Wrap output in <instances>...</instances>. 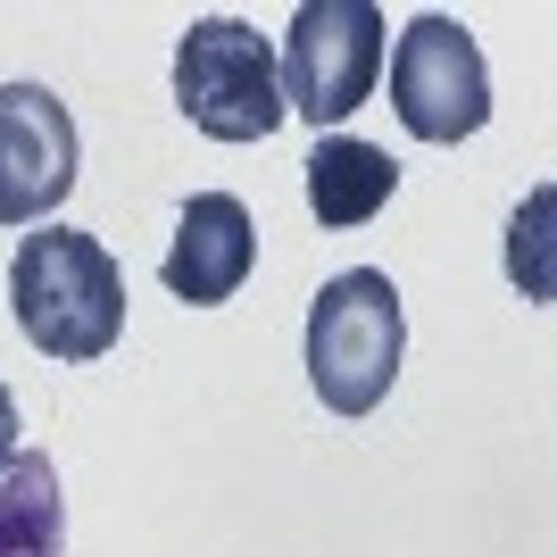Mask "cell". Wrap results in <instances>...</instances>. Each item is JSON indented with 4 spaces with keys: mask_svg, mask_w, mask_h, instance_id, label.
I'll return each mask as SVG.
<instances>
[{
    "mask_svg": "<svg viewBox=\"0 0 557 557\" xmlns=\"http://www.w3.org/2000/svg\"><path fill=\"white\" fill-rule=\"evenodd\" d=\"M9 308H17V333L42 358L92 367L125 333V267L100 250L92 233L42 225V233H25L17 258H9Z\"/></svg>",
    "mask_w": 557,
    "mask_h": 557,
    "instance_id": "obj_1",
    "label": "cell"
},
{
    "mask_svg": "<svg viewBox=\"0 0 557 557\" xmlns=\"http://www.w3.org/2000/svg\"><path fill=\"white\" fill-rule=\"evenodd\" d=\"M399 349H408V317H399L392 275L349 267L317 292L308 308V383L333 417H367L399 383Z\"/></svg>",
    "mask_w": 557,
    "mask_h": 557,
    "instance_id": "obj_2",
    "label": "cell"
},
{
    "mask_svg": "<svg viewBox=\"0 0 557 557\" xmlns=\"http://www.w3.org/2000/svg\"><path fill=\"white\" fill-rule=\"evenodd\" d=\"M175 109L209 141H267L292 116L267 34L242 17H191V34L175 42Z\"/></svg>",
    "mask_w": 557,
    "mask_h": 557,
    "instance_id": "obj_3",
    "label": "cell"
},
{
    "mask_svg": "<svg viewBox=\"0 0 557 557\" xmlns=\"http://www.w3.org/2000/svg\"><path fill=\"white\" fill-rule=\"evenodd\" d=\"M275 75L283 109H300L308 125H342L349 109H367L374 75H383V9L374 0H308L275 50Z\"/></svg>",
    "mask_w": 557,
    "mask_h": 557,
    "instance_id": "obj_4",
    "label": "cell"
},
{
    "mask_svg": "<svg viewBox=\"0 0 557 557\" xmlns=\"http://www.w3.org/2000/svg\"><path fill=\"white\" fill-rule=\"evenodd\" d=\"M392 109L399 125L417 141H466L483 134L491 116V75H483V50H474V34H466L458 17H417L408 34H399L392 50Z\"/></svg>",
    "mask_w": 557,
    "mask_h": 557,
    "instance_id": "obj_5",
    "label": "cell"
},
{
    "mask_svg": "<svg viewBox=\"0 0 557 557\" xmlns=\"http://www.w3.org/2000/svg\"><path fill=\"white\" fill-rule=\"evenodd\" d=\"M75 191V116L42 84H0V225H42Z\"/></svg>",
    "mask_w": 557,
    "mask_h": 557,
    "instance_id": "obj_6",
    "label": "cell"
},
{
    "mask_svg": "<svg viewBox=\"0 0 557 557\" xmlns=\"http://www.w3.org/2000/svg\"><path fill=\"white\" fill-rule=\"evenodd\" d=\"M250 267H258L250 209H242L233 191H191L184 216H175V242H166L159 283L175 292V300H191V308H216V300H233V292L250 283Z\"/></svg>",
    "mask_w": 557,
    "mask_h": 557,
    "instance_id": "obj_7",
    "label": "cell"
},
{
    "mask_svg": "<svg viewBox=\"0 0 557 557\" xmlns=\"http://www.w3.org/2000/svg\"><path fill=\"white\" fill-rule=\"evenodd\" d=\"M392 191H399V166H392V150H374V141L325 134L308 150V209H317V225H333V233L367 225V216H383Z\"/></svg>",
    "mask_w": 557,
    "mask_h": 557,
    "instance_id": "obj_8",
    "label": "cell"
},
{
    "mask_svg": "<svg viewBox=\"0 0 557 557\" xmlns=\"http://www.w3.org/2000/svg\"><path fill=\"white\" fill-rule=\"evenodd\" d=\"M0 557H67L59 458H42V449H17L0 466Z\"/></svg>",
    "mask_w": 557,
    "mask_h": 557,
    "instance_id": "obj_9",
    "label": "cell"
},
{
    "mask_svg": "<svg viewBox=\"0 0 557 557\" xmlns=\"http://www.w3.org/2000/svg\"><path fill=\"white\" fill-rule=\"evenodd\" d=\"M549 209H557V191L541 184L508 225V275L524 283V300H549Z\"/></svg>",
    "mask_w": 557,
    "mask_h": 557,
    "instance_id": "obj_10",
    "label": "cell"
},
{
    "mask_svg": "<svg viewBox=\"0 0 557 557\" xmlns=\"http://www.w3.org/2000/svg\"><path fill=\"white\" fill-rule=\"evenodd\" d=\"M17 458V392H9V383H0V466Z\"/></svg>",
    "mask_w": 557,
    "mask_h": 557,
    "instance_id": "obj_11",
    "label": "cell"
}]
</instances>
